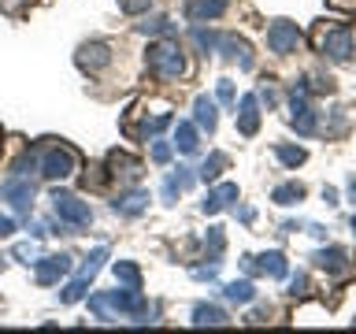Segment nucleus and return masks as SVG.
Masks as SVG:
<instances>
[{
    "mask_svg": "<svg viewBox=\"0 0 356 334\" xmlns=\"http://www.w3.org/2000/svg\"><path fill=\"white\" fill-rule=\"evenodd\" d=\"M349 197H353V200H356V175H353V178H349Z\"/></svg>",
    "mask_w": 356,
    "mask_h": 334,
    "instance_id": "obj_41",
    "label": "nucleus"
},
{
    "mask_svg": "<svg viewBox=\"0 0 356 334\" xmlns=\"http://www.w3.org/2000/svg\"><path fill=\"white\" fill-rule=\"evenodd\" d=\"M171 152H175V145L156 141V145H152V164H167V160H171Z\"/></svg>",
    "mask_w": 356,
    "mask_h": 334,
    "instance_id": "obj_35",
    "label": "nucleus"
},
{
    "mask_svg": "<svg viewBox=\"0 0 356 334\" xmlns=\"http://www.w3.org/2000/svg\"><path fill=\"white\" fill-rule=\"evenodd\" d=\"M316 49L323 56H330L334 63H345L353 56V33L345 22H319V30H316Z\"/></svg>",
    "mask_w": 356,
    "mask_h": 334,
    "instance_id": "obj_4",
    "label": "nucleus"
},
{
    "mask_svg": "<svg viewBox=\"0 0 356 334\" xmlns=\"http://www.w3.org/2000/svg\"><path fill=\"white\" fill-rule=\"evenodd\" d=\"M0 8H4L11 19H19V15H22V8H26V4H22V0H0Z\"/></svg>",
    "mask_w": 356,
    "mask_h": 334,
    "instance_id": "obj_38",
    "label": "nucleus"
},
{
    "mask_svg": "<svg viewBox=\"0 0 356 334\" xmlns=\"http://www.w3.org/2000/svg\"><path fill=\"white\" fill-rule=\"evenodd\" d=\"M119 8L127 11V15H141V11L152 8V0H119Z\"/></svg>",
    "mask_w": 356,
    "mask_h": 334,
    "instance_id": "obj_34",
    "label": "nucleus"
},
{
    "mask_svg": "<svg viewBox=\"0 0 356 334\" xmlns=\"http://www.w3.org/2000/svg\"><path fill=\"white\" fill-rule=\"evenodd\" d=\"M227 164H230V160H227V152H211L208 160L200 164L197 178H200V182H219V175L227 171Z\"/></svg>",
    "mask_w": 356,
    "mask_h": 334,
    "instance_id": "obj_25",
    "label": "nucleus"
},
{
    "mask_svg": "<svg viewBox=\"0 0 356 334\" xmlns=\"http://www.w3.org/2000/svg\"><path fill=\"white\" fill-rule=\"evenodd\" d=\"M193 122L200 134H216V122H219V111H216V100H211L208 93H200L193 100Z\"/></svg>",
    "mask_w": 356,
    "mask_h": 334,
    "instance_id": "obj_20",
    "label": "nucleus"
},
{
    "mask_svg": "<svg viewBox=\"0 0 356 334\" xmlns=\"http://www.w3.org/2000/svg\"><path fill=\"white\" fill-rule=\"evenodd\" d=\"M271 200L275 205H297V200H305V186L300 182H282V186H275Z\"/></svg>",
    "mask_w": 356,
    "mask_h": 334,
    "instance_id": "obj_26",
    "label": "nucleus"
},
{
    "mask_svg": "<svg viewBox=\"0 0 356 334\" xmlns=\"http://www.w3.org/2000/svg\"><path fill=\"white\" fill-rule=\"evenodd\" d=\"M230 8V0H186V19L189 22H211Z\"/></svg>",
    "mask_w": 356,
    "mask_h": 334,
    "instance_id": "obj_16",
    "label": "nucleus"
},
{
    "mask_svg": "<svg viewBox=\"0 0 356 334\" xmlns=\"http://www.w3.org/2000/svg\"><path fill=\"white\" fill-rule=\"evenodd\" d=\"M0 305H4V301H0Z\"/></svg>",
    "mask_w": 356,
    "mask_h": 334,
    "instance_id": "obj_43",
    "label": "nucleus"
},
{
    "mask_svg": "<svg viewBox=\"0 0 356 334\" xmlns=\"http://www.w3.org/2000/svg\"><path fill=\"white\" fill-rule=\"evenodd\" d=\"M353 238H356V216H353Z\"/></svg>",
    "mask_w": 356,
    "mask_h": 334,
    "instance_id": "obj_42",
    "label": "nucleus"
},
{
    "mask_svg": "<svg viewBox=\"0 0 356 334\" xmlns=\"http://www.w3.org/2000/svg\"><path fill=\"white\" fill-rule=\"evenodd\" d=\"M138 30H141V33H156V38H171V33H175V22L167 19V15H152V19L138 22Z\"/></svg>",
    "mask_w": 356,
    "mask_h": 334,
    "instance_id": "obj_27",
    "label": "nucleus"
},
{
    "mask_svg": "<svg viewBox=\"0 0 356 334\" xmlns=\"http://www.w3.org/2000/svg\"><path fill=\"white\" fill-rule=\"evenodd\" d=\"M216 97H219L227 108H234V104H238V97H234V82H230V78H219V86H216Z\"/></svg>",
    "mask_w": 356,
    "mask_h": 334,
    "instance_id": "obj_32",
    "label": "nucleus"
},
{
    "mask_svg": "<svg viewBox=\"0 0 356 334\" xmlns=\"http://www.w3.org/2000/svg\"><path fill=\"white\" fill-rule=\"evenodd\" d=\"M289 122H293L297 134H316V111L308 104V93H297L293 89V104H289Z\"/></svg>",
    "mask_w": 356,
    "mask_h": 334,
    "instance_id": "obj_14",
    "label": "nucleus"
},
{
    "mask_svg": "<svg viewBox=\"0 0 356 334\" xmlns=\"http://www.w3.org/2000/svg\"><path fill=\"white\" fill-rule=\"evenodd\" d=\"M193 41H197V49H204V52H216V45H219L216 33L204 30V22H197V26H193Z\"/></svg>",
    "mask_w": 356,
    "mask_h": 334,
    "instance_id": "obj_31",
    "label": "nucleus"
},
{
    "mask_svg": "<svg viewBox=\"0 0 356 334\" xmlns=\"http://www.w3.org/2000/svg\"><path fill=\"white\" fill-rule=\"evenodd\" d=\"M74 63L82 67V71H89V74H97V71H104V67L111 63V49L104 41H86L82 49H78V56H74Z\"/></svg>",
    "mask_w": 356,
    "mask_h": 334,
    "instance_id": "obj_12",
    "label": "nucleus"
},
{
    "mask_svg": "<svg viewBox=\"0 0 356 334\" xmlns=\"http://www.w3.org/2000/svg\"><path fill=\"white\" fill-rule=\"evenodd\" d=\"M89 308H93V316L100 323H115L119 316L145 323L141 316H149V312H152L149 301L141 297V289H134V286H119V289H108V294H93V297H89Z\"/></svg>",
    "mask_w": 356,
    "mask_h": 334,
    "instance_id": "obj_1",
    "label": "nucleus"
},
{
    "mask_svg": "<svg viewBox=\"0 0 356 334\" xmlns=\"http://www.w3.org/2000/svg\"><path fill=\"white\" fill-rule=\"evenodd\" d=\"M216 49L222 52V60L238 63L241 71H249V67H252V49H249V41H245V38H238V33H227V38H219Z\"/></svg>",
    "mask_w": 356,
    "mask_h": 334,
    "instance_id": "obj_13",
    "label": "nucleus"
},
{
    "mask_svg": "<svg viewBox=\"0 0 356 334\" xmlns=\"http://www.w3.org/2000/svg\"><path fill=\"white\" fill-rule=\"evenodd\" d=\"M241 267L249 275H267V278H286L289 264L282 253H264V256H241Z\"/></svg>",
    "mask_w": 356,
    "mask_h": 334,
    "instance_id": "obj_9",
    "label": "nucleus"
},
{
    "mask_svg": "<svg viewBox=\"0 0 356 334\" xmlns=\"http://www.w3.org/2000/svg\"><path fill=\"white\" fill-rule=\"evenodd\" d=\"M275 156H278V160H282L286 167H300V164L308 160V152L300 149V145H282V141L275 145Z\"/></svg>",
    "mask_w": 356,
    "mask_h": 334,
    "instance_id": "obj_29",
    "label": "nucleus"
},
{
    "mask_svg": "<svg viewBox=\"0 0 356 334\" xmlns=\"http://www.w3.org/2000/svg\"><path fill=\"white\" fill-rule=\"evenodd\" d=\"M256 100H260V104H267V108H275V104H278L275 86H260V89H256Z\"/></svg>",
    "mask_w": 356,
    "mask_h": 334,
    "instance_id": "obj_37",
    "label": "nucleus"
},
{
    "mask_svg": "<svg viewBox=\"0 0 356 334\" xmlns=\"http://www.w3.org/2000/svg\"><path fill=\"white\" fill-rule=\"evenodd\" d=\"M15 256H19L22 264H33V260H38V245H33V241H19L15 245Z\"/></svg>",
    "mask_w": 356,
    "mask_h": 334,
    "instance_id": "obj_33",
    "label": "nucleus"
},
{
    "mask_svg": "<svg viewBox=\"0 0 356 334\" xmlns=\"http://www.w3.org/2000/svg\"><path fill=\"white\" fill-rule=\"evenodd\" d=\"M0 197H4L15 212L30 216V208H33V182H30V175H11V178H4Z\"/></svg>",
    "mask_w": 356,
    "mask_h": 334,
    "instance_id": "obj_7",
    "label": "nucleus"
},
{
    "mask_svg": "<svg viewBox=\"0 0 356 334\" xmlns=\"http://www.w3.org/2000/svg\"><path fill=\"white\" fill-rule=\"evenodd\" d=\"M256 130H260V100H256V93H249L241 97V108H238V134L252 138Z\"/></svg>",
    "mask_w": 356,
    "mask_h": 334,
    "instance_id": "obj_17",
    "label": "nucleus"
},
{
    "mask_svg": "<svg viewBox=\"0 0 356 334\" xmlns=\"http://www.w3.org/2000/svg\"><path fill=\"white\" fill-rule=\"evenodd\" d=\"M227 312H222L219 305H208V301H200V305L193 308V327H227Z\"/></svg>",
    "mask_w": 356,
    "mask_h": 334,
    "instance_id": "obj_22",
    "label": "nucleus"
},
{
    "mask_svg": "<svg viewBox=\"0 0 356 334\" xmlns=\"http://www.w3.org/2000/svg\"><path fill=\"white\" fill-rule=\"evenodd\" d=\"M175 149L178 152H186V156H193L200 149V130H197V122H178L175 127Z\"/></svg>",
    "mask_w": 356,
    "mask_h": 334,
    "instance_id": "obj_21",
    "label": "nucleus"
},
{
    "mask_svg": "<svg viewBox=\"0 0 356 334\" xmlns=\"http://www.w3.org/2000/svg\"><path fill=\"white\" fill-rule=\"evenodd\" d=\"M252 216H256L252 208H238V219H241V223H252Z\"/></svg>",
    "mask_w": 356,
    "mask_h": 334,
    "instance_id": "obj_40",
    "label": "nucleus"
},
{
    "mask_svg": "<svg viewBox=\"0 0 356 334\" xmlns=\"http://www.w3.org/2000/svg\"><path fill=\"white\" fill-rule=\"evenodd\" d=\"M115 283H119V286H134V289H141V271H138V264L119 260V264H115Z\"/></svg>",
    "mask_w": 356,
    "mask_h": 334,
    "instance_id": "obj_28",
    "label": "nucleus"
},
{
    "mask_svg": "<svg viewBox=\"0 0 356 334\" xmlns=\"http://www.w3.org/2000/svg\"><path fill=\"white\" fill-rule=\"evenodd\" d=\"M78 171V156L67 145H38V175L56 182V178H71Z\"/></svg>",
    "mask_w": 356,
    "mask_h": 334,
    "instance_id": "obj_3",
    "label": "nucleus"
},
{
    "mask_svg": "<svg viewBox=\"0 0 356 334\" xmlns=\"http://www.w3.org/2000/svg\"><path fill=\"white\" fill-rule=\"evenodd\" d=\"M222 245H227V238H222V227H208V234H204L208 260H219V256H222Z\"/></svg>",
    "mask_w": 356,
    "mask_h": 334,
    "instance_id": "obj_30",
    "label": "nucleus"
},
{
    "mask_svg": "<svg viewBox=\"0 0 356 334\" xmlns=\"http://www.w3.org/2000/svg\"><path fill=\"white\" fill-rule=\"evenodd\" d=\"M108 178H115L122 186H134L141 178V160H134V156L122 152V149L108 152Z\"/></svg>",
    "mask_w": 356,
    "mask_h": 334,
    "instance_id": "obj_10",
    "label": "nucleus"
},
{
    "mask_svg": "<svg viewBox=\"0 0 356 334\" xmlns=\"http://www.w3.org/2000/svg\"><path fill=\"white\" fill-rule=\"evenodd\" d=\"M15 234V223H11V216H0V238H11Z\"/></svg>",
    "mask_w": 356,
    "mask_h": 334,
    "instance_id": "obj_39",
    "label": "nucleus"
},
{
    "mask_svg": "<svg viewBox=\"0 0 356 334\" xmlns=\"http://www.w3.org/2000/svg\"><path fill=\"white\" fill-rule=\"evenodd\" d=\"M145 67H149V74L160 78V82H178V78L186 74V56L175 41H156V45H149V52H145Z\"/></svg>",
    "mask_w": 356,
    "mask_h": 334,
    "instance_id": "obj_2",
    "label": "nucleus"
},
{
    "mask_svg": "<svg viewBox=\"0 0 356 334\" xmlns=\"http://www.w3.org/2000/svg\"><path fill=\"white\" fill-rule=\"evenodd\" d=\"M104 260H108V245H97V249L82 260V271H78V278H74L67 289H60V305H74V301H82L86 289H89V283H93L97 271L104 267Z\"/></svg>",
    "mask_w": 356,
    "mask_h": 334,
    "instance_id": "obj_6",
    "label": "nucleus"
},
{
    "mask_svg": "<svg viewBox=\"0 0 356 334\" xmlns=\"http://www.w3.org/2000/svg\"><path fill=\"white\" fill-rule=\"evenodd\" d=\"M193 182V175H189V167H178V171H171L167 175V182H163V200L167 205H175L178 200V193H182V189Z\"/></svg>",
    "mask_w": 356,
    "mask_h": 334,
    "instance_id": "obj_23",
    "label": "nucleus"
},
{
    "mask_svg": "<svg viewBox=\"0 0 356 334\" xmlns=\"http://www.w3.org/2000/svg\"><path fill=\"white\" fill-rule=\"evenodd\" d=\"M289 294H293V297H305L308 294V275L305 271H297L293 278H289Z\"/></svg>",
    "mask_w": 356,
    "mask_h": 334,
    "instance_id": "obj_36",
    "label": "nucleus"
},
{
    "mask_svg": "<svg viewBox=\"0 0 356 334\" xmlns=\"http://www.w3.org/2000/svg\"><path fill=\"white\" fill-rule=\"evenodd\" d=\"M145 208H149V193H145V189H127V193H119L111 200V212H115V216H127V219L141 216Z\"/></svg>",
    "mask_w": 356,
    "mask_h": 334,
    "instance_id": "obj_15",
    "label": "nucleus"
},
{
    "mask_svg": "<svg viewBox=\"0 0 356 334\" xmlns=\"http://www.w3.org/2000/svg\"><path fill=\"white\" fill-rule=\"evenodd\" d=\"M222 297H227L230 305H249V301H256V286L249 283V278H241V283H227V286H222Z\"/></svg>",
    "mask_w": 356,
    "mask_h": 334,
    "instance_id": "obj_24",
    "label": "nucleus"
},
{
    "mask_svg": "<svg viewBox=\"0 0 356 334\" xmlns=\"http://www.w3.org/2000/svg\"><path fill=\"white\" fill-rule=\"evenodd\" d=\"M49 200H52V212H56V219H60L63 227H71V234L93 223V208H89L82 197L67 193V189H52V197H49Z\"/></svg>",
    "mask_w": 356,
    "mask_h": 334,
    "instance_id": "obj_5",
    "label": "nucleus"
},
{
    "mask_svg": "<svg viewBox=\"0 0 356 334\" xmlns=\"http://www.w3.org/2000/svg\"><path fill=\"white\" fill-rule=\"evenodd\" d=\"M234 200H238V186H234V182H222V186H216V189H208V197L200 200V212H208V216H216V212L230 208Z\"/></svg>",
    "mask_w": 356,
    "mask_h": 334,
    "instance_id": "obj_18",
    "label": "nucleus"
},
{
    "mask_svg": "<svg viewBox=\"0 0 356 334\" xmlns=\"http://www.w3.org/2000/svg\"><path fill=\"white\" fill-rule=\"evenodd\" d=\"M300 45V30L297 22L289 19H275L271 26H267V49H271L275 56H289Z\"/></svg>",
    "mask_w": 356,
    "mask_h": 334,
    "instance_id": "obj_8",
    "label": "nucleus"
},
{
    "mask_svg": "<svg viewBox=\"0 0 356 334\" xmlns=\"http://www.w3.org/2000/svg\"><path fill=\"white\" fill-rule=\"evenodd\" d=\"M33 267H38V283H41V286H52V283H60L63 275H71V256H67V253L38 256V260H33Z\"/></svg>",
    "mask_w": 356,
    "mask_h": 334,
    "instance_id": "obj_11",
    "label": "nucleus"
},
{
    "mask_svg": "<svg viewBox=\"0 0 356 334\" xmlns=\"http://www.w3.org/2000/svg\"><path fill=\"white\" fill-rule=\"evenodd\" d=\"M312 260H316V267H323V271L327 275H345L349 271V253L345 249H338V245H330V249H319L316 256H312Z\"/></svg>",
    "mask_w": 356,
    "mask_h": 334,
    "instance_id": "obj_19",
    "label": "nucleus"
},
{
    "mask_svg": "<svg viewBox=\"0 0 356 334\" xmlns=\"http://www.w3.org/2000/svg\"><path fill=\"white\" fill-rule=\"evenodd\" d=\"M0 145H4V141H0Z\"/></svg>",
    "mask_w": 356,
    "mask_h": 334,
    "instance_id": "obj_44",
    "label": "nucleus"
}]
</instances>
